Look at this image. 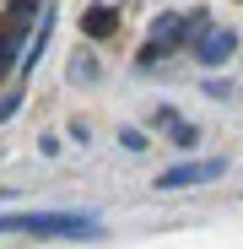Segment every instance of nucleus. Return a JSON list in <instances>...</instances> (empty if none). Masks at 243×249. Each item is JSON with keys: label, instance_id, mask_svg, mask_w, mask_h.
Instances as JSON below:
<instances>
[{"label": "nucleus", "instance_id": "nucleus-6", "mask_svg": "<svg viewBox=\"0 0 243 249\" xmlns=\"http://www.w3.org/2000/svg\"><path fill=\"white\" fill-rule=\"evenodd\" d=\"M81 33L97 38V44H103V38H113V33H119V11H113V6H92L87 17H81Z\"/></svg>", "mask_w": 243, "mask_h": 249}, {"label": "nucleus", "instance_id": "nucleus-4", "mask_svg": "<svg viewBox=\"0 0 243 249\" xmlns=\"http://www.w3.org/2000/svg\"><path fill=\"white\" fill-rule=\"evenodd\" d=\"M227 162L222 157H206V162H178V168H162V190H189V184H206V179H222Z\"/></svg>", "mask_w": 243, "mask_h": 249}, {"label": "nucleus", "instance_id": "nucleus-7", "mask_svg": "<svg viewBox=\"0 0 243 249\" xmlns=\"http://www.w3.org/2000/svg\"><path fill=\"white\" fill-rule=\"evenodd\" d=\"M16 60H22V27L6 22V27H0V81L16 71Z\"/></svg>", "mask_w": 243, "mask_h": 249}, {"label": "nucleus", "instance_id": "nucleus-9", "mask_svg": "<svg viewBox=\"0 0 243 249\" xmlns=\"http://www.w3.org/2000/svg\"><path fill=\"white\" fill-rule=\"evenodd\" d=\"M70 76H76V81H97V60H87V54L70 60Z\"/></svg>", "mask_w": 243, "mask_h": 249}, {"label": "nucleus", "instance_id": "nucleus-1", "mask_svg": "<svg viewBox=\"0 0 243 249\" xmlns=\"http://www.w3.org/2000/svg\"><path fill=\"white\" fill-rule=\"evenodd\" d=\"M211 17L206 11H162L157 22H151V33H146V44H141V54H135V65L141 71H157L168 54H178V49H189V38L206 27Z\"/></svg>", "mask_w": 243, "mask_h": 249}, {"label": "nucleus", "instance_id": "nucleus-5", "mask_svg": "<svg viewBox=\"0 0 243 249\" xmlns=\"http://www.w3.org/2000/svg\"><path fill=\"white\" fill-rule=\"evenodd\" d=\"M151 124H157V130H168V136H173V146H184V152H194V146H200V130H194V124H189L178 108H168V103H157Z\"/></svg>", "mask_w": 243, "mask_h": 249}, {"label": "nucleus", "instance_id": "nucleus-10", "mask_svg": "<svg viewBox=\"0 0 243 249\" xmlns=\"http://www.w3.org/2000/svg\"><path fill=\"white\" fill-rule=\"evenodd\" d=\"M16 103H22V98H16V92H6V98H0V124H6V119H11V114H16Z\"/></svg>", "mask_w": 243, "mask_h": 249}, {"label": "nucleus", "instance_id": "nucleus-2", "mask_svg": "<svg viewBox=\"0 0 243 249\" xmlns=\"http://www.w3.org/2000/svg\"><path fill=\"white\" fill-rule=\"evenodd\" d=\"M0 233H32V238H103V222L87 212H11L0 217Z\"/></svg>", "mask_w": 243, "mask_h": 249}, {"label": "nucleus", "instance_id": "nucleus-3", "mask_svg": "<svg viewBox=\"0 0 243 249\" xmlns=\"http://www.w3.org/2000/svg\"><path fill=\"white\" fill-rule=\"evenodd\" d=\"M189 49H194V60H200V65L222 71V65L238 54V33H232V27H222V22H206V27L189 38Z\"/></svg>", "mask_w": 243, "mask_h": 249}, {"label": "nucleus", "instance_id": "nucleus-8", "mask_svg": "<svg viewBox=\"0 0 243 249\" xmlns=\"http://www.w3.org/2000/svg\"><path fill=\"white\" fill-rule=\"evenodd\" d=\"M119 141H125V152H146V146H151L146 130H135V124H125V130H119Z\"/></svg>", "mask_w": 243, "mask_h": 249}]
</instances>
